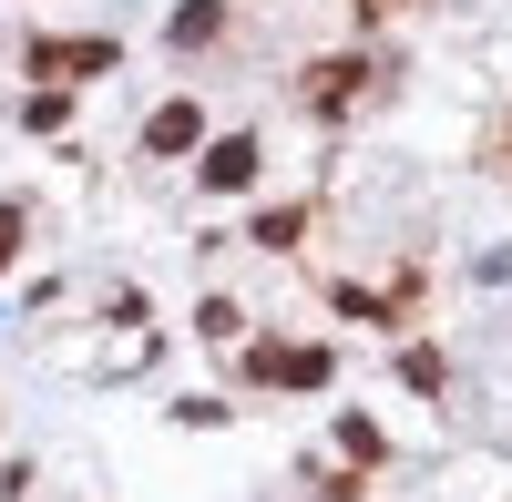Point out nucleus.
Returning a JSON list of instances; mask_svg holds the SVG:
<instances>
[{
  "label": "nucleus",
  "instance_id": "obj_1",
  "mask_svg": "<svg viewBox=\"0 0 512 502\" xmlns=\"http://www.w3.org/2000/svg\"><path fill=\"white\" fill-rule=\"evenodd\" d=\"M0 257H11V216H0Z\"/></svg>",
  "mask_w": 512,
  "mask_h": 502
}]
</instances>
